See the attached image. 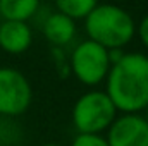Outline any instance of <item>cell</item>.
<instances>
[{"mask_svg":"<svg viewBox=\"0 0 148 146\" xmlns=\"http://www.w3.org/2000/svg\"><path fill=\"white\" fill-rule=\"evenodd\" d=\"M105 93L121 113H141L148 107V55L124 52L110 65Z\"/></svg>","mask_w":148,"mask_h":146,"instance_id":"6da1fadb","label":"cell"},{"mask_svg":"<svg viewBox=\"0 0 148 146\" xmlns=\"http://www.w3.org/2000/svg\"><path fill=\"white\" fill-rule=\"evenodd\" d=\"M84 31L88 40L107 50H124V46L136 36V23L124 7L115 3H98L84 17Z\"/></svg>","mask_w":148,"mask_h":146,"instance_id":"7a4b0ae2","label":"cell"},{"mask_svg":"<svg viewBox=\"0 0 148 146\" xmlns=\"http://www.w3.org/2000/svg\"><path fill=\"white\" fill-rule=\"evenodd\" d=\"M119 115L109 95L102 89H88L73 105L71 119L79 134H103Z\"/></svg>","mask_w":148,"mask_h":146,"instance_id":"3957f363","label":"cell"},{"mask_svg":"<svg viewBox=\"0 0 148 146\" xmlns=\"http://www.w3.org/2000/svg\"><path fill=\"white\" fill-rule=\"evenodd\" d=\"M110 65L109 50L88 38L79 41L69 55L71 76L88 88H95L105 83Z\"/></svg>","mask_w":148,"mask_h":146,"instance_id":"277c9868","label":"cell"},{"mask_svg":"<svg viewBox=\"0 0 148 146\" xmlns=\"http://www.w3.org/2000/svg\"><path fill=\"white\" fill-rule=\"evenodd\" d=\"M33 88L29 79L14 67H0V117L16 119L29 108Z\"/></svg>","mask_w":148,"mask_h":146,"instance_id":"5b68a950","label":"cell"},{"mask_svg":"<svg viewBox=\"0 0 148 146\" xmlns=\"http://www.w3.org/2000/svg\"><path fill=\"white\" fill-rule=\"evenodd\" d=\"M109 146H148V122L143 113H121L105 136Z\"/></svg>","mask_w":148,"mask_h":146,"instance_id":"8992f818","label":"cell"},{"mask_svg":"<svg viewBox=\"0 0 148 146\" xmlns=\"http://www.w3.org/2000/svg\"><path fill=\"white\" fill-rule=\"evenodd\" d=\"M33 43V29L29 23L2 21L0 23V50L9 55H21Z\"/></svg>","mask_w":148,"mask_h":146,"instance_id":"52a82bcc","label":"cell"},{"mask_svg":"<svg viewBox=\"0 0 148 146\" xmlns=\"http://www.w3.org/2000/svg\"><path fill=\"white\" fill-rule=\"evenodd\" d=\"M41 33L52 46L66 48L74 41L77 35V28H76V21L55 10L50 12L41 21Z\"/></svg>","mask_w":148,"mask_h":146,"instance_id":"ba28073f","label":"cell"},{"mask_svg":"<svg viewBox=\"0 0 148 146\" xmlns=\"http://www.w3.org/2000/svg\"><path fill=\"white\" fill-rule=\"evenodd\" d=\"M41 0H0V17L3 21L28 23L38 16Z\"/></svg>","mask_w":148,"mask_h":146,"instance_id":"9c48e42d","label":"cell"},{"mask_svg":"<svg viewBox=\"0 0 148 146\" xmlns=\"http://www.w3.org/2000/svg\"><path fill=\"white\" fill-rule=\"evenodd\" d=\"M53 5L57 12L73 21H84V17L98 5V0H53Z\"/></svg>","mask_w":148,"mask_h":146,"instance_id":"30bf717a","label":"cell"},{"mask_svg":"<svg viewBox=\"0 0 148 146\" xmlns=\"http://www.w3.org/2000/svg\"><path fill=\"white\" fill-rule=\"evenodd\" d=\"M23 143V129L14 119L0 117V146H19Z\"/></svg>","mask_w":148,"mask_h":146,"instance_id":"8fae6325","label":"cell"},{"mask_svg":"<svg viewBox=\"0 0 148 146\" xmlns=\"http://www.w3.org/2000/svg\"><path fill=\"white\" fill-rule=\"evenodd\" d=\"M71 146H109L103 134H76Z\"/></svg>","mask_w":148,"mask_h":146,"instance_id":"7c38bea8","label":"cell"},{"mask_svg":"<svg viewBox=\"0 0 148 146\" xmlns=\"http://www.w3.org/2000/svg\"><path fill=\"white\" fill-rule=\"evenodd\" d=\"M52 57H53V62H55V67H57V72L60 74V77H67L71 76V67H69V57H66L64 53V48H52Z\"/></svg>","mask_w":148,"mask_h":146,"instance_id":"4fadbf2b","label":"cell"},{"mask_svg":"<svg viewBox=\"0 0 148 146\" xmlns=\"http://www.w3.org/2000/svg\"><path fill=\"white\" fill-rule=\"evenodd\" d=\"M136 36L140 38L141 45L148 50V14L136 24Z\"/></svg>","mask_w":148,"mask_h":146,"instance_id":"5bb4252c","label":"cell"},{"mask_svg":"<svg viewBox=\"0 0 148 146\" xmlns=\"http://www.w3.org/2000/svg\"><path fill=\"white\" fill-rule=\"evenodd\" d=\"M41 146H60V145H57V143H45V145H41Z\"/></svg>","mask_w":148,"mask_h":146,"instance_id":"9a60e30c","label":"cell"},{"mask_svg":"<svg viewBox=\"0 0 148 146\" xmlns=\"http://www.w3.org/2000/svg\"><path fill=\"white\" fill-rule=\"evenodd\" d=\"M145 119H147V122H148V107H147V110H145Z\"/></svg>","mask_w":148,"mask_h":146,"instance_id":"2e32d148","label":"cell"}]
</instances>
